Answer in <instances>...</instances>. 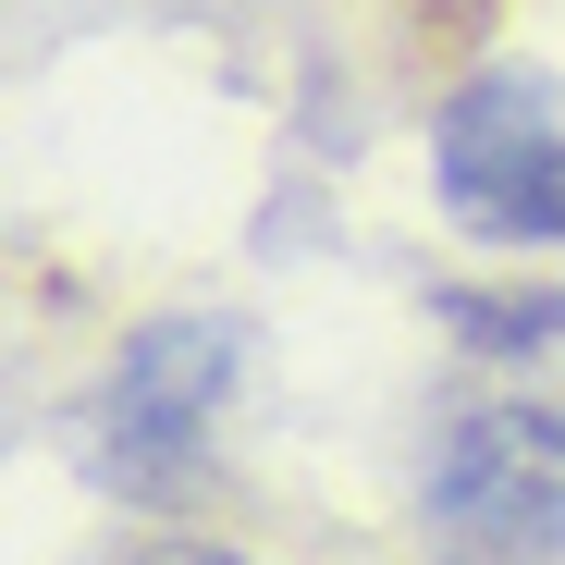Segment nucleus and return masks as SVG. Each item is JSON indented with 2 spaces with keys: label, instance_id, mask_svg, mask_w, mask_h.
<instances>
[{
  "label": "nucleus",
  "instance_id": "7ed1b4c3",
  "mask_svg": "<svg viewBox=\"0 0 565 565\" xmlns=\"http://www.w3.org/2000/svg\"><path fill=\"white\" fill-rule=\"evenodd\" d=\"M418 504H430V529L455 553H492V565L565 553V418L553 406H467V418H443Z\"/></svg>",
  "mask_w": 565,
  "mask_h": 565
},
{
  "label": "nucleus",
  "instance_id": "20e7f679",
  "mask_svg": "<svg viewBox=\"0 0 565 565\" xmlns=\"http://www.w3.org/2000/svg\"><path fill=\"white\" fill-rule=\"evenodd\" d=\"M467 344H553L565 332V296H455Z\"/></svg>",
  "mask_w": 565,
  "mask_h": 565
},
{
  "label": "nucleus",
  "instance_id": "f257e3e1",
  "mask_svg": "<svg viewBox=\"0 0 565 565\" xmlns=\"http://www.w3.org/2000/svg\"><path fill=\"white\" fill-rule=\"evenodd\" d=\"M430 184L492 246H565V74L480 62L430 124Z\"/></svg>",
  "mask_w": 565,
  "mask_h": 565
},
{
  "label": "nucleus",
  "instance_id": "f03ea898",
  "mask_svg": "<svg viewBox=\"0 0 565 565\" xmlns=\"http://www.w3.org/2000/svg\"><path fill=\"white\" fill-rule=\"evenodd\" d=\"M246 382V332L210 320V308H172V320H136L124 356H111V382H99V467L124 492H172V480H198L210 467V430Z\"/></svg>",
  "mask_w": 565,
  "mask_h": 565
},
{
  "label": "nucleus",
  "instance_id": "39448f33",
  "mask_svg": "<svg viewBox=\"0 0 565 565\" xmlns=\"http://www.w3.org/2000/svg\"><path fill=\"white\" fill-rule=\"evenodd\" d=\"M136 565H246V553H222V541H136Z\"/></svg>",
  "mask_w": 565,
  "mask_h": 565
}]
</instances>
